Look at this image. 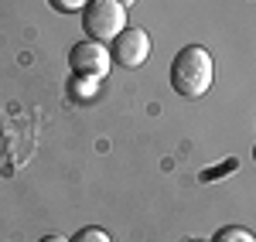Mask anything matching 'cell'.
<instances>
[{
  "mask_svg": "<svg viewBox=\"0 0 256 242\" xmlns=\"http://www.w3.org/2000/svg\"><path fill=\"white\" fill-rule=\"evenodd\" d=\"M216 82V61L202 44H188L181 48L171 61V89L184 99H202L208 96Z\"/></svg>",
  "mask_w": 256,
  "mask_h": 242,
  "instance_id": "cell-1",
  "label": "cell"
},
{
  "mask_svg": "<svg viewBox=\"0 0 256 242\" xmlns=\"http://www.w3.org/2000/svg\"><path fill=\"white\" fill-rule=\"evenodd\" d=\"M126 27V7H120L116 0H89L82 7V31L89 41H116Z\"/></svg>",
  "mask_w": 256,
  "mask_h": 242,
  "instance_id": "cell-2",
  "label": "cell"
},
{
  "mask_svg": "<svg viewBox=\"0 0 256 242\" xmlns=\"http://www.w3.org/2000/svg\"><path fill=\"white\" fill-rule=\"evenodd\" d=\"M68 65H72V75H89L102 82L113 68V51L102 41H79L68 51Z\"/></svg>",
  "mask_w": 256,
  "mask_h": 242,
  "instance_id": "cell-3",
  "label": "cell"
},
{
  "mask_svg": "<svg viewBox=\"0 0 256 242\" xmlns=\"http://www.w3.org/2000/svg\"><path fill=\"white\" fill-rule=\"evenodd\" d=\"M150 58V34L144 27H126L116 41H113V61L123 68H140Z\"/></svg>",
  "mask_w": 256,
  "mask_h": 242,
  "instance_id": "cell-4",
  "label": "cell"
},
{
  "mask_svg": "<svg viewBox=\"0 0 256 242\" xmlns=\"http://www.w3.org/2000/svg\"><path fill=\"white\" fill-rule=\"evenodd\" d=\"M99 89V79H89V75H72L68 79V96L76 99H92Z\"/></svg>",
  "mask_w": 256,
  "mask_h": 242,
  "instance_id": "cell-5",
  "label": "cell"
},
{
  "mask_svg": "<svg viewBox=\"0 0 256 242\" xmlns=\"http://www.w3.org/2000/svg\"><path fill=\"white\" fill-rule=\"evenodd\" d=\"M212 242H256V236L250 229H242V225H226V229H218Z\"/></svg>",
  "mask_w": 256,
  "mask_h": 242,
  "instance_id": "cell-6",
  "label": "cell"
},
{
  "mask_svg": "<svg viewBox=\"0 0 256 242\" xmlns=\"http://www.w3.org/2000/svg\"><path fill=\"white\" fill-rule=\"evenodd\" d=\"M68 242H113V236L106 229H99V225H86L76 236H68Z\"/></svg>",
  "mask_w": 256,
  "mask_h": 242,
  "instance_id": "cell-7",
  "label": "cell"
},
{
  "mask_svg": "<svg viewBox=\"0 0 256 242\" xmlns=\"http://www.w3.org/2000/svg\"><path fill=\"white\" fill-rule=\"evenodd\" d=\"M86 3H89V0H48V7H52L55 14H76Z\"/></svg>",
  "mask_w": 256,
  "mask_h": 242,
  "instance_id": "cell-8",
  "label": "cell"
},
{
  "mask_svg": "<svg viewBox=\"0 0 256 242\" xmlns=\"http://www.w3.org/2000/svg\"><path fill=\"white\" fill-rule=\"evenodd\" d=\"M38 242H68V236H62V232H48V236L38 239Z\"/></svg>",
  "mask_w": 256,
  "mask_h": 242,
  "instance_id": "cell-9",
  "label": "cell"
},
{
  "mask_svg": "<svg viewBox=\"0 0 256 242\" xmlns=\"http://www.w3.org/2000/svg\"><path fill=\"white\" fill-rule=\"evenodd\" d=\"M120 7H126V10H130V7H134V3H137V0H116Z\"/></svg>",
  "mask_w": 256,
  "mask_h": 242,
  "instance_id": "cell-10",
  "label": "cell"
},
{
  "mask_svg": "<svg viewBox=\"0 0 256 242\" xmlns=\"http://www.w3.org/2000/svg\"><path fill=\"white\" fill-rule=\"evenodd\" d=\"M253 161H256V150H253Z\"/></svg>",
  "mask_w": 256,
  "mask_h": 242,
  "instance_id": "cell-11",
  "label": "cell"
}]
</instances>
